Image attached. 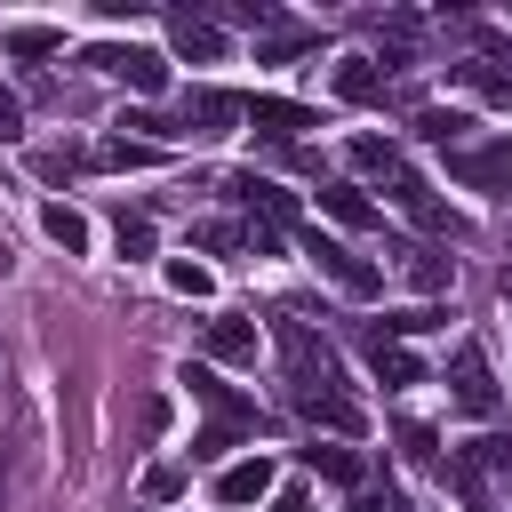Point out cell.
I'll return each mask as SVG.
<instances>
[{"label": "cell", "mask_w": 512, "mask_h": 512, "mask_svg": "<svg viewBox=\"0 0 512 512\" xmlns=\"http://www.w3.org/2000/svg\"><path fill=\"white\" fill-rule=\"evenodd\" d=\"M88 64H96V72H112V80H128L136 96H168V56H160V48H136V40H96V48H88Z\"/></svg>", "instance_id": "1"}, {"label": "cell", "mask_w": 512, "mask_h": 512, "mask_svg": "<svg viewBox=\"0 0 512 512\" xmlns=\"http://www.w3.org/2000/svg\"><path fill=\"white\" fill-rule=\"evenodd\" d=\"M296 240H304V256H312L344 296H384V272H376L368 256H352L344 240H328V232H312V224H296Z\"/></svg>", "instance_id": "2"}, {"label": "cell", "mask_w": 512, "mask_h": 512, "mask_svg": "<svg viewBox=\"0 0 512 512\" xmlns=\"http://www.w3.org/2000/svg\"><path fill=\"white\" fill-rule=\"evenodd\" d=\"M448 176H456L464 192L512 200V136H488V144H464V152H448Z\"/></svg>", "instance_id": "3"}, {"label": "cell", "mask_w": 512, "mask_h": 512, "mask_svg": "<svg viewBox=\"0 0 512 512\" xmlns=\"http://www.w3.org/2000/svg\"><path fill=\"white\" fill-rule=\"evenodd\" d=\"M448 400L464 408V416H496V368H488V352L480 344H456V360H448Z\"/></svg>", "instance_id": "4"}, {"label": "cell", "mask_w": 512, "mask_h": 512, "mask_svg": "<svg viewBox=\"0 0 512 512\" xmlns=\"http://www.w3.org/2000/svg\"><path fill=\"white\" fill-rule=\"evenodd\" d=\"M384 192H392V208H400V216H416L424 232H448V240H456V224H448V208L432 200V184H424V176H416V168H408L400 152L384 160Z\"/></svg>", "instance_id": "5"}, {"label": "cell", "mask_w": 512, "mask_h": 512, "mask_svg": "<svg viewBox=\"0 0 512 512\" xmlns=\"http://www.w3.org/2000/svg\"><path fill=\"white\" fill-rule=\"evenodd\" d=\"M240 120H248L264 144H296L304 128H320V112H312V104H296V96H248V104H240Z\"/></svg>", "instance_id": "6"}, {"label": "cell", "mask_w": 512, "mask_h": 512, "mask_svg": "<svg viewBox=\"0 0 512 512\" xmlns=\"http://www.w3.org/2000/svg\"><path fill=\"white\" fill-rule=\"evenodd\" d=\"M288 408H296V416H304L312 432H320V424H328V432H344V440H360V432H368V408H360V400H344L336 384H312V392H288Z\"/></svg>", "instance_id": "7"}, {"label": "cell", "mask_w": 512, "mask_h": 512, "mask_svg": "<svg viewBox=\"0 0 512 512\" xmlns=\"http://www.w3.org/2000/svg\"><path fill=\"white\" fill-rule=\"evenodd\" d=\"M240 104H248V96H232V88H192L176 120H184V136H232Z\"/></svg>", "instance_id": "8"}, {"label": "cell", "mask_w": 512, "mask_h": 512, "mask_svg": "<svg viewBox=\"0 0 512 512\" xmlns=\"http://www.w3.org/2000/svg\"><path fill=\"white\" fill-rule=\"evenodd\" d=\"M184 384H192V400H208V408H216V424H248V432H264V408H256V400H240L216 368H184Z\"/></svg>", "instance_id": "9"}, {"label": "cell", "mask_w": 512, "mask_h": 512, "mask_svg": "<svg viewBox=\"0 0 512 512\" xmlns=\"http://www.w3.org/2000/svg\"><path fill=\"white\" fill-rule=\"evenodd\" d=\"M200 352H208V360H224V368L256 360V320H240V312H216V320H200Z\"/></svg>", "instance_id": "10"}, {"label": "cell", "mask_w": 512, "mask_h": 512, "mask_svg": "<svg viewBox=\"0 0 512 512\" xmlns=\"http://www.w3.org/2000/svg\"><path fill=\"white\" fill-rule=\"evenodd\" d=\"M360 360H368V368H376V384H392V392H400V384H424V360H416L408 344L376 336V328H360Z\"/></svg>", "instance_id": "11"}, {"label": "cell", "mask_w": 512, "mask_h": 512, "mask_svg": "<svg viewBox=\"0 0 512 512\" xmlns=\"http://www.w3.org/2000/svg\"><path fill=\"white\" fill-rule=\"evenodd\" d=\"M256 496H272V456H240V464H224V472H216V504L248 512Z\"/></svg>", "instance_id": "12"}, {"label": "cell", "mask_w": 512, "mask_h": 512, "mask_svg": "<svg viewBox=\"0 0 512 512\" xmlns=\"http://www.w3.org/2000/svg\"><path fill=\"white\" fill-rule=\"evenodd\" d=\"M168 48L192 56V64H216V56H224V32H216L200 8H176V16H168Z\"/></svg>", "instance_id": "13"}, {"label": "cell", "mask_w": 512, "mask_h": 512, "mask_svg": "<svg viewBox=\"0 0 512 512\" xmlns=\"http://www.w3.org/2000/svg\"><path fill=\"white\" fill-rule=\"evenodd\" d=\"M416 136L440 144V152H464V144H472V112H456V104H424V112H416Z\"/></svg>", "instance_id": "14"}, {"label": "cell", "mask_w": 512, "mask_h": 512, "mask_svg": "<svg viewBox=\"0 0 512 512\" xmlns=\"http://www.w3.org/2000/svg\"><path fill=\"white\" fill-rule=\"evenodd\" d=\"M336 96L344 104H384V64L376 56H344L336 64Z\"/></svg>", "instance_id": "15"}, {"label": "cell", "mask_w": 512, "mask_h": 512, "mask_svg": "<svg viewBox=\"0 0 512 512\" xmlns=\"http://www.w3.org/2000/svg\"><path fill=\"white\" fill-rule=\"evenodd\" d=\"M448 72H456V88H472L480 104H504V112H512V72H504V64L472 56V64H448Z\"/></svg>", "instance_id": "16"}, {"label": "cell", "mask_w": 512, "mask_h": 512, "mask_svg": "<svg viewBox=\"0 0 512 512\" xmlns=\"http://www.w3.org/2000/svg\"><path fill=\"white\" fill-rule=\"evenodd\" d=\"M40 232H48V240H56L64 256H88V216H80V208L48 200V208H40Z\"/></svg>", "instance_id": "17"}, {"label": "cell", "mask_w": 512, "mask_h": 512, "mask_svg": "<svg viewBox=\"0 0 512 512\" xmlns=\"http://www.w3.org/2000/svg\"><path fill=\"white\" fill-rule=\"evenodd\" d=\"M304 464H312L320 480H336V488H368V472H360V456H352V448H328V440H312V448H304Z\"/></svg>", "instance_id": "18"}, {"label": "cell", "mask_w": 512, "mask_h": 512, "mask_svg": "<svg viewBox=\"0 0 512 512\" xmlns=\"http://www.w3.org/2000/svg\"><path fill=\"white\" fill-rule=\"evenodd\" d=\"M96 168H160V144H144V136H104V144H96Z\"/></svg>", "instance_id": "19"}, {"label": "cell", "mask_w": 512, "mask_h": 512, "mask_svg": "<svg viewBox=\"0 0 512 512\" xmlns=\"http://www.w3.org/2000/svg\"><path fill=\"white\" fill-rule=\"evenodd\" d=\"M320 208H328L336 224H352V232H368V224H376V208L360 200V184H320Z\"/></svg>", "instance_id": "20"}, {"label": "cell", "mask_w": 512, "mask_h": 512, "mask_svg": "<svg viewBox=\"0 0 512 512\" xmlns=\"http://www.w3.org/2000/svg\"><path fill=\"white\" fill-rule=\"evenodd\" d=\"M240 440H256V432H248V424H200V432H192V464H224Z\"/></svg>", "instance_id": "21"}, {"label": "cell", "mask_w": 512, "mask_h": 512, "mask_svg": "<svg viewBox=\"0 0 512 512\" xmlns=\"http://www.w3.org/2000/svg\"><path fill=\"white\" fill-rule=\"evenodd\" d=\"M0 48H8V56H56V48H64V32H56V24H8V32H0Z\"/></svg>", "instance_id": "22"}, {"label": "cell", "mask_w": 512, "mask_h": 512, "mask_svg": "<svg viewBox=\"0 0 512 512\" xmlns=\"http://www.w3.org/2000/svg\"><path fill=\"white\" fill-rule=\"evenodd\" d=\"M312 40H320V32H312V24H288V16H280V24H272V32H264V48H256V56H264V64H288V56H304V48H312Z\"/></svg>", "instance_id": "23"}, {"label": "cell", "mask_w": 512, "mask_h": 512, "mask_svg": "<svg viewBox=\"0 0 512 512\" xmlns=\"http://www.w3.org/2000/svg\"><path fill=\"white\" fill-rule=\"evenodd\" d=\"M440 320H448L440 304H408V312H384V320H376V336H392V344H400V336H424V328H440Z\"/></svg>", "instance_id": "24"}, {"label": "cell", "mask_w": 512, "mask_h": 512, "mask_svg": "<svg viewBox=\"0 0 512 512\" xmlns=\"http://www.w3.org/2000/svg\"><path fill=\"white\" fill-rule=\"evenodd\" d=\"M400 256H408V280H416L424 296H440V288H448V264H440L432 248H400Z\"/></svg>", "instance_id": "25"}, {"label": "cell", "mask_w": 512, "mask_h": 512, "mask_svg": "<svg viewBox=\"0 0 512 512\" xmlns=\"http://www.w3.org/2000/svg\"><path fill=\"white\" fill-rule=\"evenodd\" d=\"M168 288H176V296H208L216 280H208V264H192V256H168Z\"/></svg>", "instance_id": "26"}, {"label": "cell", "mask_w": 512, "mask_h": 512, "mask_svg": "<svg viewBox=\"0 0 512 512\" xmlns=\"http://www.w3.org/2000/svg\"><path fill=\"white\" fill-rule=\"evenodd\" d=\"M344 152H352V168H360V176H384V160H392V144H384V136H352Z\"/></svg>", "instance_id": "27"}, {"label": "cell", "mask_w": 512, "mask_h": 512, "mask_svg": "<svg viewBox=\"0 0 512 512\" xmlns=\"http://www.w3.org/2000/svg\"><path fill=\"white\" fill-rule=\"evenodd\" d=\"M112 232H120V256H152V224H144V216H128V208H120V216H112Z\"/></svg>", "instance_id": "28"}, {"label": "cell", "mask_w": 512, "mask_h": 512, "mask_svg": "<svg viewBox=\"0 0 512 512\" xmlns=\"http://www.w3.org/2000/svg\"><path fill=\"white\" fill-rule=\"evenodd\" d=\"M400 456H408V464H440V440H432V424H400Z\"/></svg>", "instance_id": "29"}, {"label": "cell", "mask_w": 512, "mask_h": 512, "mask_svg": "<svg viewBox=\"0 0 512 512\" xmlns=\"http://www.w3.org/2000/svg\"><path fill=\"white\" fill-rule=\"evenodd\" d=\"M144 496H152V504H176V496H184V464H152V472H144Z\"/></svg>", "instance_id": "30"}, {"label": "cell", "mask_w": 512, "mask_h": 512, "mask_svg": "<svg viewBox=\"0 0 512 512\" xmlns=\"http://www.w3.org/2000/svg\"><path fill=\"white\" fill-rule=\"evenodd\" d=\"M16 136H24V104L0 88V144H16Z\"/></svg>", "instance_id": "31"}, {"label": "cell", "mask_w": 512, "mask_h": 512, "mask_svg": "<svg viewBox=\"0 0 512 512\" xmlns=\"http://www.w3.org/2000/svg\"><path fill=\"white\" fill-rule=\"evenodd\" d=\"M272 512H320V504H312V488H280V496H272Z\"/></svg>", "instance_id": "32"}, {"label": "cell", "mask_w": 512, "mask_h": 512, "mask_svg": "<svg viewBox=\"0 0 512 512\" xmlns=\"http://www.w3.org/2000/svg\"><path fill=\"white\" fill-rule=\"evenodd\" d=\"M8 264H16V256H8V240H0V280H8Z\"/></svg>", "instance_id": "33"}, {"label": "cell", "mask_w": 512, "mask_h": 512, "mask_svg": "<svg viewBox=\"0 0 512 512\" xmlns=\"http://www.w3.org/2000/svg\"><path fill=\"white\" fill-rule=\"evenodd\" d=\"M472 512H496V504H472Z\"/></svg>", "instance_id": "34"}]
</instances>
